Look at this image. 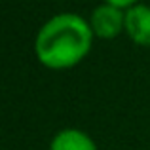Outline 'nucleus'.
<instances>
[{"mask_svg": "<svg viewBox=\"0 0 150 150\" xmlns=\"http://www.w3.org/2000/svg\"><path fill=\"white\" fill-rule=\"evenodd\" d=\"M93 29L78 13H57L38 29L34 55L50 70H67L80 65L93 48Z\"/></svg>", "mask_w": 150, "mask_h": 150, "instance_id": "f257e3e1", "label": "nucleus"}, {"mask_svg": "<svg viewBox=\"0 0 150 150\" xmlns=\"http://www.w3.org/2000/svg\"><path fill=\"white\" fill-rule=\"evenodd\" d=\"M89 25L97 38L112 40L122 33H125V11L112 4H101L93 10Z\"/></svg>", "mask_w": 150, "mask_h": 150, "instance_id": "f03ea898", "label": "nucleus"}, {"mask_svg": "<svg viewBox=\"0 0 150 150\" xmlns=\"http://www.w3.org/2000/svg\"><path fill=\"white\" fill-rule=\"evenodd\" d=\"M50 150H97V144L86 131L67 127L53 135Z\"/></svg>", "mask_w": 150, "mask_h": 150, "instance_id": "20e7f679", "label": "nucleus"}, {"mask_svg": "<svg viewBox=\"0 0 150 150\" xmlns=\"http://www.w3.org/2000/svg\"><path fill=\"white\" fill-rule=\"evenodd\" d=\"M125 34L137 46L150 48V6L135 4L125 10Z\"/></svg>", "mask_w": 150, "mask_h": 150, "instance_id": "7ed1b4c3", "label": "nucleus"}, {"mask_svg": "<svg viewBox=\"0 0 150 150\" xmlns=\"http://www.w3.org/2000/svg\"><path fill=\"white\" fill-rule=\"evenodd\" d=\"M105 4H112L116 8H122V10H129L137 4V0H105Z\"/></svg>", "mask_w": 150, "mask_h": 150, "instance_id": "39448f33", "label": "nucleus"}]
</instances>
